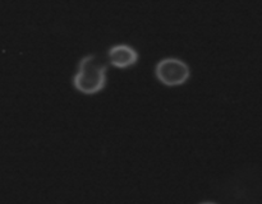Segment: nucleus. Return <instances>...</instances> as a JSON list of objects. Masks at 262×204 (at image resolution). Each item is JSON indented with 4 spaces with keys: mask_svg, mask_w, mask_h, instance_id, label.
Segmentation results:
<instances>
[{
    "mask_svg": "<svg viewBox=\"0 0 262 204\" xmlns=\"http://www.w3.org/2000/svg\"><path fill=\"white\" fill-rule=\"evenodd\" d=\"M106 84V61L99 55H87L79 61L73 86L83 94H96Z\"/></svg>",
    "mask_w": 262,
    "mask_h": 204,
    "instance_id": "nucleus-1",
    "label": "nucleus"
},
{
    "mask_svg": "<svg viewBox=\"0 0 262 204\" xmlns=\"http://www.w3.org/2000/svg\"><path fill=\"white\" fill-rule=\"evenodd\" d=\"M188 65L181 59L166 58L158 63L155 68V75L160 83L168 87L182 86L189 78Z\"/></svg>",
    "mask_w": 262,
    "mask_h": 204,
    "instance_id": "nucleus-2",
    "label": "nucleus"
},
{
    "mask_svg": "<svg viewBox=\"0 0 262 204\" xmlns=\"http://www.w3.org/2000/svg\"><path fill=\"white\" fill-rule=\"evenodd\" d=\"M138 54L132 46L117 45L109 50V61L115 68H128L137 63Z\"/></svg>",
    "mask_w": 262,
    "mask_h": 204,
    "instance_id": "nucleus-3",
    "label": "nucleus"
},
{
    "mask_svg": "<svg viewBox=\"0 0 262 204\" xmlns=\"http://www.w3.org/2000/svg\"><path fill=\"white\" fill-rule=\"evenodd\" d=\"M200 204H216L214 201H204V203H200Z\"/></svg>",
    "mask_w": 262,
    "mask_h": 204,
    "instance_id": "nucleus-4",
    "label": "nucleus"
}]
</instances>
